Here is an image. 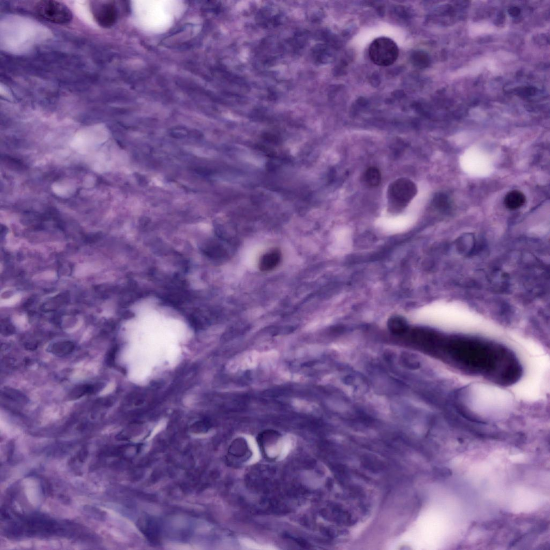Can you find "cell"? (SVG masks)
Masks as SVG:
<instances>
[{"label":"cell","mask_w":550,"mask_h":550,"mask_svg":"<svg viewBox=\"0 0 550 550\" xmlns=\"http://www.w3.org/2000/svg\"><path fill=\"white\" fill-rule=\"evenodd\" d=\"M371 62L382 67L395 64L400 55L397 44L390 38L381 37L373 40L369 48Z\"/></svg>","instance_id":"obj_1"},{"label":"cell","mask_w":550,"mask_h":550,"mask_svg":"<svg viewBox=\"0 0 550 550\" xmlns=\"http://www.w3.org/2000/svg\"><path fill=\"white\" fill-rule=\"evenodd\" d=\"M526 197L518 190L509 191L504 200V205L509 210H516L521 208L526 202Z\"/></svg>","instance_id":"obj_6"},{"label":"cell","mask_w":550,"mask_h":550,"mask_svg":"<svg viewBox=\"0 0 550 550\" xmlns=\"http://www.w3.org/2000/svg\"><path fill=\"white\" fill-rule=\"evenodd\" d=\"M19 544L20 546L25 549H29L32 546V542L31 541H29V540L21 541L20 542Z\"/></svg>","instance_id":"obj_12"},{"label":"cell","mask_w":550,"mask_h":550,"mask_svg":"<svg viewBox=\"0 0 550 550\" xmlns=\"http://www.w3.org/2000/svg\"><path fill=\"white\" fill-rule=\"evenodd\" d=\"M417 193V187L410 179L401 178L393 182L388 189V199L392 206L398 208L406 206Z\"/></svg>","instance_id":"obj_3"},{"label":"cell","mask_w":550,"mask_h":550,"mask_svg":"<svg viewBox=\"0 0 550 550\" xmlns=\"http://www.w3.org/2000/svg\"><path fill=\"white\" fill-rule=\"evenodd\" d=\"M99 385H82L75 387L70 393L69 397L73 400H77L83 396L99 391L100 388Z\"/></svg>","instance_id":"obj_10"},{"label":"cell","mask_w":550,"mask_h":550,"mask_svg":"<svg viewBox=\"0 0 550 550\" xmlns=\"http://www.w3.org/2000/svg\"><path fill=\"white\" fill-rule=\"evenodd\" d=\"M282 259L281 251L272 249L261 257L259 262V268L262 271L274 270L280 263Z\"/></svg>","instance_id":"obj_5"},{"label":"cell","mask_w":550,"mask_h":550,"mask_svg":"<svg viewBox=\"0 0 550 550\" xmlns=\"http://www.w3.org/2000/svg\"><path fill=\"white\" fill-rule=\"evenodd\" d=\"M48 545V544L47 542L43 541H39L36 543V547H47Z\"/></svg>","instance_id":"obj_15"},{"label":"cell","mask_w":550,"mask_h":550,"mask_svg":"<svg viewBox=\"0 0 550 550\" xmlns=\"http://www.w3.org/2000/svg\"><path fill=\"white\" fill-rule=\"evenodd\" d=\"M23 483L26 487V494L29 501L33 505L36 506L39 502L37 482L33 479L27 478L23 481Z\"/></svg>","instance_id":"obj_8"},{"label":"cell","mask_w":550,"mask_h":550,"mask_svg":"<svg viewBox=\"0 0 550 550\" xmlns=\"http://www.w3.org/2000/svg\"><path fill=\"white\" fill-rule=\"evenodd\" d=\"M89 6L95 22L100 27L110 28L117 22L119 12L115 1H92Z\"/></svg>","instance_id":"obj_4"},{"label":"cell","mask_w":550,"mask_h":550,"mask_svg":"<svg viewBox=\"0 0 550 550\" xmlns=\"http://www.w3.org/2000/svg\"><path fill=\"white\" fill-rule=\"evenodd\" d=\"M35 10L39 16L55 24H68L73 18L72 12L67 5L56 1H39L35 6Z\"/></svg>","instance_id":"obj_2"},{"label":"cell","mask_w":550,"mask_h":550,"mask_svg":"<svg viewBox=\"0 0 550 550\" xmlns=\"http://www.w3.org/2000/svg\"><path fill=\"white\" fill-rule=\"evenodd\" d=\"M390 327L391 330L397 334H401L405 332L407 329L405 322L398 317L391 320Z\"/></svg>","instance_id":"obj_11"},{"label":"cell","mask_w":550,"mask_h":550,"mask_svg":"<svg viewBox=\"0 0 550 550\" xmlns=\"http://www.w3.org/2000/svg\"><path fill=\"white\" fill-rule=\"evenodd\" d=\"M364 179L367 185L370 187H376L381 183L382 176L380 170L375 167H371L366 170Z\"/></svg>","instance_id":"obj_9"},{"label":"cell","mask_w":550,"mask_h":550,"mask_svg":"<svg viewBox=\"0 0 550 550\" xmlns=\"http://www.w3.org/2000/svg\"><path fill=\"white\" fill-rule=\"evenodd\" d=\"M50 544H51V546L55 549H59L60 547V543L57 540H51V541H50Z\"/></svg>","instance_id":"obj_14"},{"label":"cell","mask_w":550,"mask_h":550,"mask_svg":"<svg viewBox=\"0 0 550 550\" xmlns=\"http://www.w3.org/2000/svg\"><path fill=\"white\" fill-rule=\"evenodd\" d=\"M509 14L513 17H517L520 13V10L517 7H513L509 10Z\"/></svg>","instance_id":"obj_13"},{"label":"cell","mask_w":550,"mask_h":550,"mask_svg":"<svg viewBox=\"0 0 550 550\" xmlns=\"http://www.w3.org/2000/svg\"><path fill=\"white\" fill-rule=\"evenodd\" d=\"M74 349L73 343L67 341L55 343L49 348V351L55 355L63 356L70 354Z\"/></svg>","instance_id":"obj_7"}]
</instances>
